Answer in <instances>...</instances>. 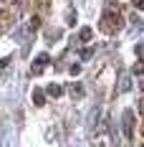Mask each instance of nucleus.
Wrapping results in <instances>:
<instances>
[{"label":"nucleus","instance_id":"nucleus-9","mask_svg":"<svg viewBox=\"0 0 144 147\" xmlns=\"http://www.w3.org/2000/svg\"><path fill=\"white\" fill-rule=\"evenodd\" d=\"M68 71H71V76H78V74H81V66H78V63H73Z\"/></svg>","mask_w":144,"mask_h":147},{"label":"nucleus","instance_id":"nucleus-1","mask_svg":"<svg viewBox=\"0 0 144 147\" xmlns=\"http://www.w3.org/2000/svg\"><path fill=\"white\" fill-rule=\"evenodd\" d=\"M121 122H124V137H127V142H131L134 140V112L127 109L124 117H121Z\"/></svg>","mask_w":144,"mask_h":147},{"label":"nucleus","instance_id":"nucleus-10","mask_svg":"<svg viewBox=\"0 0 144 147\" xmlns=\"http://www.w3.org/2000/svg\"><path fill=\"white\" fill-rule=\"evenodd\" d=\"M134 74H139V76H142V74H144V61H139V63L134 66Z\"/></svg>","mask_w":144,"mask_h":147},{"label":"nucleus","instance_id":"nucleus-4","mask_svg":"<svg viewBox=\"0 0 144 147\" xmlns=\"http://www.w3.org/2000/svg\"><path fill=\"white\" fill-rule=\"evenodd\" d=\"M43 63H48V53H41L38 59L33 61V74H35V76H38V74L43 71Z\"/></svg>","mask_w":144,"mask_h":147},{"label":"nucleus","instance_id":"nucleus-13","mask_svg":"<svg viewBox=\"0 0 144 147\" xmlns=\"http://www.w3.org/2000/svg\"><path fill=\"white\" fill-rule=\"evenodd\" d=\"M8 63V59H0V71H3V66Z\"/></svg>","mask_w":144,"mask_h":147},{"label":"nucleus","instance_id":"nucleus-8","mask_svg":"<svg viewBox=\"0 0 144 147\" xmlns=\"http://www.w3.org/2000/svg\"><path fill=\"white\" fill-rule=\"evenodd\" d=\"M129 89H131L129 76H121V86H119V91H129Z\"/></svg>","mask_w":144,"mask_h":147},{"label":"nucleus","instance_id":"nucleus-5","mask_svg":"<svg viewBox=\"0 0 144 147\" xmlns=\"http://www.w3.org/2000/svg\"><path fill=\"white\" fill-rule=\"evenodd\" d=\"M46 94L53 96V99H58V96L63 94V84H48V86H46Z\"/></svg>","mask_w":144,"mask_h":147},{"label":"nucleus","instance_id":"nucleus-12","mask_svg":"<svg viewBox=\"0 0 144 147\" xmlns=\"http://www.w3.org/2000/svg\"><path fill=\"white\" fill-rule=\"evenodd\" d=\"M139 112L144 114V96H142V102H139Z\"/></svg>","mask_w":144,"mask_h":147},{"label":"nucleus","instance_id":"nucleus-6","mask_svg":"<svg viewBox=\"0 0 144 147\" xmlns=\"http://www.w3.org/2000/svg\"><path fill=\"white\" fill-rule=\"evenodd\" d=\"M46 96H48L46 91L35 89V91H33V104H35V107H43V104H46Z\"/></svg>","mask_w":144,"mask_h":147},{"label":"nucleus","instance_id":"nucleus-11","mask_svg":"<svg viewBox=\"0 0 144 147\" xmlns=\"http://www.w3.org/2000/svg\"><path fill=\"white\" fill-rule=\"evenodd\" d=\"M134 5H137V8H142V10H144V0H134Z\"/></svg>","mask_w":144,"mask_h":147},{"label":"nucleus","instance_id":"nucleus-7","mask_svg":"<svg viewBox=\"0 0 144 147\" xmlns=\"http://www.w3.org/2000/svg\"><path fill=\"white\" fill-rule=\"evenodd\" d=\"M91 36H94V30H91V28H81V33H78V41H84V43H86V41H91Z\"/></svg>","mask_w":144,"mask_h":147},{"label":"nucleus","instance_id":"nucleus-14","mask_svg":"<svg viewBox=\"0 0 144 147\" xmlns=\"http://www.w3.org/2000/svg\"><path fill=\"white\" fill-rule=\"evenodd\" d=\"M20 3H23V0H13V5H20Z\"/></svg>","mask_w":144,"mask_h":147},{"label":"nucleus","instance_id":"nucleus-3","mask_svg":"<svg viewBox=\"0 0 144 147\" xmlns=\"http://www.w3.org/2000/svg\"><path fill=\"white\" fill-rule=\"evenodd\" d=\"M68 94H71L73 99H84V94H86V89H84V84H68Z\"/></svg>","mask_w":144,"mask_h":147},{"label":"nucleus","instance_id":"nucleus-2","mask_svg":"<svg viewBox=\"0 0 144 147\" xmlns=\"http://www.w3.org/2000/svg\"><path fill=\"white\" fill-rule=\"evenodd\" d=\"M101 30H104V33H116V30H119V15L106 13L101 18Z\"/></svg>","mask_w":144,"mask_h":147}]
</instances>
